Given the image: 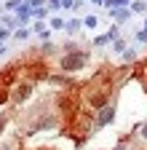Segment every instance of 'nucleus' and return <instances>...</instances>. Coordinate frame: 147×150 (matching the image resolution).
Returning a JSON list of instances; mask_svg holds the SVG:
<instances>
[{
    "label": "nucleus",
    "instance_id": "2",
    "mask_svg": "<svg viewBox=\"0 0 147 150\" xmlns=\"http://www.w3.org/2000/svg\"><path fill=\"white\" fill-rule=\"evenodd\" d=\"M0 150H13V147L11 145H0Z\"/></svg>",
    "mask_w": 147,
    "mask_h": 150
},
{
    "label": "nucleus",
    "instance_id": "3",
    "mask_svg": "<svg viewBox=\"0 0 147 150\" xmlns=\"http://www.w3.org/2000/svg\"><path fill=\"white\" fill-rule=\"evenodd\" d=\"M142 137H144V139H147V126H144V129H142Z\"/></svg>",
    "mask_w": 147,
    "mask_h": 150
},
{
    "label": "nucleus",
    "instance_id": "1",
    "mask_svg": "<svg viewBox=\"0 0 147 150\" xmlns=\"http://www.w3.org/2000/svg\"><path fill=\"white\" fill-rule=\"evenodd\" d=\"M83 64V56H67V59L62 62V67L64 70H72V67H80Z\"/></svg>",
    "mask_w": 147,
    "mask_h": 150
}]
</instances>
